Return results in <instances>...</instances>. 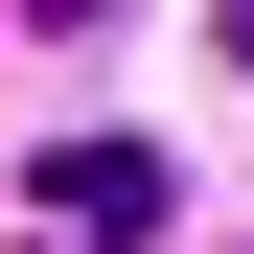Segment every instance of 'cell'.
<instances>
[{
  "mask_svg": "<svg viewBox=\"0 0 254 254\" xmlns=\"http://www.w3.org/2000/svg\"><path fill=\"white\" fill-rule=\"evenodd\" d=\"M23 231H47V254H139V231H162V162H139V139H69Z\"/></svg>",
  "mask_w": 254,
  "mask_h": 254,
  "instance_id": "1",
  "label": "cell"
},
{
  "mask_svg": "<svg viewBox=\"0 0 254 254\" xmlns=\"http://www.w3.org/2000/svg\"><path fill=\"white\" fill-rule=\"evenodd\" d=\"M231 69H254V0H231Z\"/></svg>",
  "mask_w": 254,
  "mask_h": 254,
  "instance_id": "2",
  "label": "cell"
},
{
  "mask_svg": "<svg viewBox=\"0 0 254 254\" xmlns=\"http://www.w3.org/2000/svg\"><path fill=\"white\" fill-rule=\"evenodd\" d=\"M47 23H93V0H47Z\"/></svg>",
  "mask_w": 254,
  "mask_h": 254,
  "instance_id": "3",
  "label": "cell"
}]
</instances>
